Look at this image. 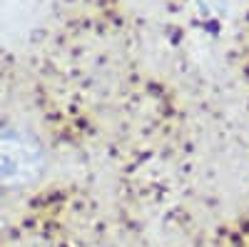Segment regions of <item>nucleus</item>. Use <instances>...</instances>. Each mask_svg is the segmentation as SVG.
<instances>
[{
    "label": "nucleus",
    "mask_w": 249,
    "mask_h": 247,
    "mask_svg": "<svg viewBox=\"0 0 249 247\" xmlns=\"http://www.w3.org/2000/svg\"><path fill=\"white\" fill-rule=\"evenodd\" d=\"M45 152L30 135L18 130H0V185L23 188L40 177Z\"/></svg>",
    "instance_id": "f257e3e1"
},
{
    "label": "nucleus",
    "mask_w": 249,
    "mask_h": 247,
    "mask_svg": "<svg viewBox=\"0 0 249 247\" xmlns=\"http://www.w3.org/2000/svg\"><path fill=\"white\" fill-rule=\"evenodd\" d=\"M197 5L202 18H217L227 8V0H197Z\"/></svg>",
    "instance_id": "f03ea898"
}]
</instances>
